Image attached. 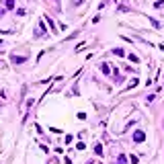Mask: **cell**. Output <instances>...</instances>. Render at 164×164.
<instances>
[{
	"mask_svg": "<svg viewBox=\"0 0 164 164\" xmlns=\"http://www.w3.org/2000/svg\"><path fill=\"white\" fill-rule=\"evenodd\" d=\"M94 152H96V154H99V156H101V154H103V146H101V144H96V146H94Z\"/></svg>",
	"mask_w": 164,
	"mask_h": 164,
	"instance_id": "obj_3",
	"label": "cell"
},
{
	"mask_svg": "<svg viewBox=\"0 0 164 164\" xmlns=\"http://www.w3.org/2000/svg\"><path fill=\"white\" fill-rule=\"evenodd\" d=\"M14 6V2H12V0H6V8H12Z\"/></svg>",
	"mask_w": 164,
	"mask_h": 164,
	"instance_id": "obj_5",
	"label": "cell"
},
{
	"mask_svg": "<svg viewBox=\"0 0 164 164\" xmlns=\"http://www.w3.org/2000/svg\"><path fill=\"white\" fill-rule=\"evenodd\" d=\"M27 57H17V55H12V64H23Z\"/></svg>",
	"mask_w": 164,
	"mask_h": 164,
	"instance_id": "obj_2",
	"label": "cell"
},
{
	"mask_svg": "<svg viewBox=\"0 0 164 164\" xmlns=\"http://www.w3.org/2000/svg\"><path fill=\"white\" fill-rule=\"evenodd\" d=\"M101 70L105 72V74H109V64H103V66H101Z\"/></svg>",
	"mask_w": 164,
	"mask_h": 164,
	"instance_id": "obj_4",
	"label": "cell"
},
{
	"mask_svg": "<svg viewBox=\"0 0 164 164\" xmlns=\"http://www.w3.org/2000/svg\"><path fill=\"white\" fill-rule=\"evenodd\" d=\"M133 140H136V142H144L146 140V133L144 131H136V133H133Z\"/></svg>",
	"mask_w": 164,
	"mask_h": 164,
	"instance_id": "obj_1",
	"label": "cell"
},
{
	"mask_svg": "<svg viewBox=\"0 0 164 164\" xmlns=\"http://www.w3.org/2000/svg\"><path fill=\"white\" fill-rule=\"evenodd\" d=\"M74 4H80V0H74Z\"/></svg>",
	"mask_w": 164,
	"mask_h": 164,
	"instance_id": "obj_6",
	"label": "cell"
}]
</instances>
